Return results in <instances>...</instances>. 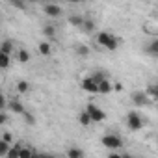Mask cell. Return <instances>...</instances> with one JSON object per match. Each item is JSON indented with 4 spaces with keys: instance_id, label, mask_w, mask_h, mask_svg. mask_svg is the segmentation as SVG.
Wrapping results in <instances>:
<instances>
[{
    "instance_id": "6da1fadb",
    "label": "cell",
    "mask_w": 158,
    "mask_h": 158,
    "mask_svg": "<svg viewBox=\"0 0 158 158\" xmlns=\"http://www.w3.org/2000/svg\"><path fill=\"white\" fill-rule=\"evenodd\" d=\"M97 41H99V45H102L108 50H117V47H119V39L112 32H101L97 35Z\"/></svg>"
},
{
    "instance_id": "7a4b0ae2",
    "label": "cell",
    "mask_w": 158,
    "mask_h": 158,
    "mask_svg": "<svg viewBox=\"0 0 158 158\" xmlns=\"http://www.w3.org/2000/svg\"><path fill=\"white\" fill-rule=\"evenodd\" d=\"M86 112H88V115L91 117L93 123H101V121L106 119V112L101 110V108H99L97 104H93V102H89V104L86 106Z\"/></svg>"
},
{
    "instance_id": "3957f363",
    "label": "cell",
    "mask_w": 158,
    "mask_h": 158,
    "mask_svg": "<svg viewBox=\"0 0 158 158\" xmlns=\"http://www.w3.org/2000/svg\"><path fill=\"white\" fill-rule=\"evenodd\" d=\"M102 145H104L106 149L117 151V149L123 147V139H121L119 136H115V134H106V136H102Z\"/></svg>"
},
{
    "instance_id": "277c9868",
    "label": "cell",
    "mask_w": 158,
    "mask_h": 158,
    "mask_svg": "<svg viewBox=\"0 0 158 158\" xmlns=\"http://www.w3.org/2000/svg\"><path fill=\"white\" fill-rule=\"evenodd\" d=\"M127 125H128L130 130L138 132V130L143 128V119H141L136 112H128V115H127Z\"/></svg>"
},
{
    "instance_id": "5b68a950",
    "label": "cell",
    "mask_w": 158,
    "mask_h": 158,
    "mask_svg": "<svg viewBox=\"0 0 158 158\" xmlns=\"http://www.w3.org/2000/svg\"><path fill=\"white\" fill-rule=\"evenodd\" d=\"M130 99H132V102L136 106H149L151 104V99H149V95L145 91H134L130 95Z\"/></svg>"
},
{
    "instance_id": "8992f818",
    "label": "cell",
    "mask_w": 158,
    "mask_h": 158,
    "mask_svg": "<svg viewBox=\"0 0 158 158\" xmlns=\"http://www.w3.org/2000/svg\"><path fill=\"white\" fill-rule=\"evenodd\" d=\"M43 13H45V15H48V17H52V19H56V17H61V15H63V10H61L58 4L48 2V4H45V6H43Z\"/></svg>"
},
{
    "instance_id": "52a82bcc",
    "label": "cell",
    "mask_w": 158,
    "mask_h": 158,
    "mask_svg": "<svg viewBox=\"0 0 158 158\" xmlns=\"http://www.w3.org/2000/svg\"><path fill=\"white\" fill-rule=\"evenodd\" d=\"M82 89L88 91V93H99V84L93 80L91 76H86L82 80Z\"/></svg>"
},
{
    "instance_id": "ba28073f",
    "label": "cell",
    "mask_w": 158,
    "mask_h": 158,
    "mask_svg": "<svg viewBox=\"0 0 158 158\" xmlns=\"http://www.w3.org/2000/svg\"><path fill=\"white\" fill-rule=\"evenodd\" d=\"M10 110L13 112V114H21V115H24L26 112H24V106H23V102L21 101H17V99H13V101H10Z\"/></svg>"
},
{
    "instance_id": "9c48e42d",
    "label": "cell",
    "mask_w": 158,
    "mask_h": 158,
    "mask_svg": "<svg viewBox=\"0 0 158 158\" xmlns=\"http://www.w3.org/2000/svg\"><path fill=\"white\" fill-rule=\"evenodd\" d=\"M15 60L21 61V63H26V61H30V52H28L26 48H19V50L15 52Z\"/></svg>"
},
{
    "instance_id": "30bf717a",
    "label": "cell",
    "mask_w": 158,
    "mask_h": 158,
    "mask_svg": "<svg viewBox=\"0 0 158 158\" xmlns=\"http://www.w3.org/2000/svg\"><path fill=\"white\" fill-rule=\"evenodd\" d=\"M145 52H147V54H151V56H154V58H158V39H154V41L147 43Z\"/></svg>"
},
{
    "instance_id": "8fae6325",
    "label": "cell",
    "mask_w": 158,
    "mask_h": 158,
    "mask_svg": "<svg viewBox=\"0 0 158 158\" xmlns=\"http://www.w3.org/2000/svg\"><path fill=\"white\" fill-rule=\"evenodd\" d=\"M84 23H86V19L82 17V15H71L69 17V24H73V26H78V28H82L84 26Z\"/></svg>"
},
{
    "instance_id": "7c38bea8",
    "label": "cell",
    "mask_w": 158,
    "mask_h": 158,
    "mask_svg": "<svg viewBox=\"0 0 158 158\" xmlns=\"http://www.w3.org/2000/svg\"><path fill=\"white\" fill-rule=\"evenodd\" d=\"M67 158H84V151L78 147H69L67 149Z\"/></svg>"
},
{
    "instance_id": "4fadbf2b",
    "label": "cell",
    "mask_w": 158,
    "mask_h": 158,
    "mask_svg": "<svg viewBox=\"0 0 158 158\" xmlns=\"http://www.w3.org/2000/svg\"><path fill=\"white\" fill-rule=\"evenodd\" d=\"M21 151H23V145L21 143H15V145H11V151L8 152L6 158H21Z\"/></svg>"
},
{
    "instance_id": "5bb4252c",
    "label": "cell",
    "mask_w": 158,
    "mask_h": 158,
    "mask_svg": "<svg viewBox=\"0 0 158 158\" xmlns=\"http://www.w3.org/2000/svg\"><path fill=\"white\" fill-rule=\"evenodd\" d=\"M112 91H114V86H112L108 80H104V82H101V84H99V93L108 95V93H112Z\"/></svg>"
},
{
    "instance_id": "9a60e30c",
    "label": "cell",
    "mask_w": 158,
    "mask_h": 158,
    "mask_svg": "<svg viewBox=\"0 0 158 158\" xmlns=\"http://www.w3.org/2000/svg\"><path fill=\"white\" fill-rule=\"evenodd\" d=\"M37 48H39V54H43V56H50V52H52V48H50V45H48L47 41L39 43V45H37Z\"/></svg>"
},
{
    "instance_id": "2e32d148",
    "label": "cell",
    "mask_w": 158,
    "mask_h": 158,
    "mask_svg": "<svg viewBox=\"0 0 158 158\" xmlns=\"http://www.w3.org/2000/svg\"><path fill=\"white\" fill-rule=\"evenodd\" d=\"M15 89H17L19 93H28V91H30V84H28L26 80H19L17 86H15Z\"/></svg>"
},
{
    "instance_id": "e0dca14e",
    "label": "cell",
    "mask_w": 158,
    "mask_h": 158,
    "mask_svg": "<svg viewBox=\"0 0 158 158\" xmlns=\"http://www.w3.org/2000/svg\"><path fill=\"white\" fill-rule=\"evenodd\" d=\"M11 151V143L0 139V156H8V152Z\"/></svg>"
},
{
    "instance_id": "ac0fdd59",
    "label": "cell",
    "mask_w": 158,
    "mask_h": 158,
    "mask_svg": "<svg viewBox=\"0 0 158 158\" xmlns=\"http://www.w3.org/2000/svg\"><path fill=\"white\" fill-rule=\"evenodd\" d=\"M78 121H80V125H82V127H89V123H93V121H91V117L88 115V112H86V110H84L80 115H78Z\"/></svg>"
},
{
    "instance_id": "d6986e66",
    "label": "cell",
    "mask_w": 158,
    "mask_h": 158,
    "mask_svg": "<svg viewBox=\"0 0 158 158\" xmlns=\"http://www.w3.org/2000/svg\"><path fill=\"white\" fill-rule=\"evenodd\" d=\"M74 52H76L78 56H89V47H88V45H76Z\"/></svg>"
},
{
    "instance_id": "ffe728a7",
    "label": "cell",
    "mask_w": 158,
    "mask_h": 158,
    "mask_svg": "<svg viewBox=\"0 0 158 158\" xmlns=\"http://www.w3.org/2000/svg\"><path fill=\"white\" fill-rule=\"evenodd\" d=\"M13 52V43L10 41V39H6V41H2V54H11Z\"/></svg>"
},
{
    "instance_id": "44dd1931",
    "label": "cell",
    "mask_w": 158,
    "mask_h": 158,
    "mask_svg": "<svg viewBox=\"0 0 158 158\" xmlns=\"http://www.w3.org/2000/svg\"><path fill=\"white\" fill-rule=\"evenodd\" d=\"M147 95H151L154 101H158V86H156V84H151V86L147 88Z\"/></svg>"
},
{
    "instance_id": "7402d4cb",
    "label": "cell",
    "mask_w": 158,
    "mask_h": 158,
    "mask_svg": "<svg viewBox=\"0 0 158 158\" xmlns=\"http://www.w3.org/2000/svg\"><path fill=\"white\" fill-rule=\"evenodd\" d=\"M8 67H10V56L0 54V69H8Z\"/></svg>"
},
{
    "instance_id": "603a6c76",
    "label": "cell",
    "mask_w": 158,
    "mask_h": 158,
    "mask_svg": "<svg viewBox=\"0 0 158 158\" xmlns=\"http://www.w3.org/2000/svg\"><path fill=\"white\" fill-rule=\"evenodd\" d=\"M43 34H45L47 37H54V35H56V28L50 26V24H47V26H43Z\"/></svg>"
},
{
    "instance_id": "cb8c5ba5",
    "label": "cell",
    "mask_w": 158,
    "mask_h": 158,
    "mask_svg": "<svg viewBox=\"0 0 158 158\" xmlns=\"http://www.w3.org/2000/svg\"><path fill=\"white\" fill-rule=\"evenodd\" d=\"M91 78H93V80H95L97 84H101V82H104V80H106V73H102V71H99V73H95V74H93Z\"/></svg>"
},
{
    "instance_id": "d4e9b609",
    "label": "cell",
    "mask_w": 158,
    "mask_h": 158,
    "mask_svg": "<svg viewBox=\"0 0 158 158\" xmlns=\"http://www.w3.org/2000/svg\"><path fill=\"white\" fill-rule=\"evenodd\" d=\"M82 28H84V32H93V30H95V23H93L91 19H86V23H84Z\"/></svg>"
},
{
    "instance_id": "484cf974",
    "label": "cell",
    "mask_w": 158,
    "mask_h": 158,
    "mask_svg": "<svg viewBox=\"0 0 158 158\" xmlns=\"http://www.w3.org/2000/svg\"><path fill=\"white\" fill-rule=\"evenodd\" d=\"M32 156H34L32 147H23V151H21V158H32Z\"/></svg>"
},
{
    "instance_id": "4316f807",
    "label": "cell",
    "mask_w": 158,
    "mask_h": 158,
    "mask_svg": "<svg viewBox=\"0 0 158 158\" xmlns=\"http://www.w3.org/2000/svg\"><path fill=\"white\" fill-rule=\"evenodd\" d=\"M24 121H26L28 125H34V123H35V119H34L32 114H24Z\"/></svg>"
},
{
    "instance_id": "83f0119b",
    "label": "cell",
    "mask_w": 158,
    "mask_h": 158,
    "mask_svg": "<svg viewBox=\"0 0 158 158\" xmlns=\"http://www.w3.org/2000/svg\"><path fill=\"white\" fill-rule=\"evenodd\" d=\"M11 6H13V8H19V10H24V8H26L23 2H19V0H13V2H11Z\"/></svg>"
},
{
    "instance_id": "f1b7e54d",
    "label": "cell",
    "mask_w": 158,
    "mask_h": 158,
    "mask_svg": "<svg viewBox=\"0 0 158 158\" xmlns=\"http://www.w3.org/2000/svg\"><path fill=\"white\" fill-rule=\"evenodd\" d=\"M6 121H8V114H6V112L2 110V114H0V125H4Z\"/></svg>"
},
{
    "instance_id": "f546056e",
    "label": "cell",
    "mask_w": 158,
    "mask_h": 158,
    "mask_svg": "<svg viewBox=\"0 0 158 158\" xmlns=\"http://www.w3.org/2000/svg\"><path fill=\"white\" fill-rule=\"evenodd\" d=\"M2 139L8 141V143H11V134H10V132H4V134H2Z\"/></svg>"
},
{
    "instance_id": "4dcf8cb0",
    "label": "cell",
    "mask_w": 158,
    "mask_h": 158,
    "mask_svg": "<svg viewBox=\"0 0 158 158\" xmlns=\"http://www.w3.org/2000/svg\"><path fill=\"white\" fill-rule=\"evenodd\" d=\"M108 158H123V154H119L117 151H112V152L108 154Z\"/></svg>"
},
{
    "instance_id": "1f68e13d",
    "label": "cell",
    "mask_w": 158,
    "mask_h": 158,
    "mask_svg": "<svg viewBox=\"0 0 158 158\" xmlns=\"http://www.w3.org/2000/svg\"><path fill=\"white\" fill-rule=\"evenodd\" d=\"M114 91H117V93H119V91H123V84H121V82L114 84Z\"/></svg>"
},
{
    "instance_id": "d6a6232c",
    "label": "cell",
    "mask_w": 158,
    "mask_h": 158,
    "mask_svg": "<svg viewBox=\"0 0 158 158\" xmlns=\"http://www.w3.org/2000/svg\"><path fill=\"white\" fill-rule=\"evenodd\" d=\"M43 158H56L54 154H50V152H43Z\"/></svg>"
},
{
    "instance_id": "836d02e7",
    "label": "cell",
    "mask_w": 158,
    "mask_h": 158,
    "mask_svg": "<svg viewBox=\"0 0 158 158\" xmlns=\"http://www.w3.org/2000/svg\"><path fill=\"white\" fill-rule=\"evenodd\" d=\"M32 158H43V154H37V152H34V156Z\"/></svg>"
},
{
    "instance_id": "e575fe53",
    "label": "cell",
    "mask_w": 158,
    "mask_h": 158,
    "mask_svg": "<svg viewBox=\"0 0 158 158\" xmlns=\"http://www.w3.org/2000/svg\"><path fill=\"white\" fill-rule=\"evenodd\" d=\"M123 158H132V156L130 154H123Z\"/></svg>"
},
{
    "instance_id": "d590c367",
    "label": "cell",
    "mask_w": 158,
    "mask_h": 158,
    "mask_svg": "<svg viewBox=\"0 0 158 158\" xmlns=\"http://www.w3.org/2000/svg\"><path fill=\"white\" fill-rule=\"evenodd\" d=\"M156 149H158V145H156Z\"/></svg>"
}]
</instances>
